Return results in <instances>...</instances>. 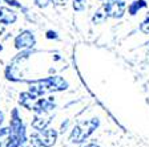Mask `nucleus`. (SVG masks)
Instances as JSON below:
<instances>
[{"label": "nucleus", "instance_id": "nucleus-1", "mask_svg": "<svg viewBox=\"0 0 149 147\" xmlns=\"http://www.w3.org/2000/svg\"><path fill=\"white\" fill-rule=\"evenodd\" d=\"M67 86H68V84L64 81V78L56 76V77H49V78L36 81V82L31 84L29 93H32L33 95H41V94H45V93L64 90L67 89Z\"/></svg>", "mask_w": 149, "mask_h": 147}, {"label": "nucleus", "instance_id": "nucleus-2", "mask_svg": "<svg viewBox=\"0 0 149 147\" xmlns=\"http://www.w3.org/2000/svg\"><path fill=\"white\" fill-rule=\"evenodd\" d=\"M97 126H99L97 119H88L77 123L74 126V129L72 130L69 139H71V142H74V143H81L96 130Z\"/></svg>", "mask_w": 149, "mask_h": 147}, {"label": "nucleus", "instance_id": "nucleus-3", "mask_svg": "<svg viewBox=\"0 0 149 147\" xmlns=\"http://www.w3.org/2000/svg\"><path fill=\"white\" fill-rule=\"evenodd\" d=\"M107 11L108 17H113V19H120L124 16L125 11H127V4L124 0H113L108 4H104Z\"/></svg>", "mask_w": 149, "mask_h": 147}, {"label": "nucleus", "instance_id": "nucleus-4", "mask_svg": "<svg viewBox=\"0 0 149 147\" xmlns=\"http://www.w3.org/2000/svg\"><path fill=\"white\" fill-rule=\"evenodd\" d=\"M35 45V36L31 31H23L15 39V46L17 49H28Z\"/></svg>", "mask_w": 149, "mask_h": 147}, {"label": "nucleus", "instance_id": "nucleus-5", "mask_svg": "<svg viewBox=\"0 0 149 147\" xmlns=\"http://www.w3.org/2000/svg\"><path fill=\"white\" fill-rule=\"evenodd\" d=\"M52 117L48 114V111H41V113H36V117H35L33 122H32V127L39 131L44 130L48 126V123L51 122Z\"/></svg>", "mask_w": 149, "mask_h": 147}, {"label": "nucleus", "instance_id": "nucleus-6", "mask_svg": "<svg viewBox=\"0 0 149 147\" xmlns=\"http://www.w3.org/2000/svg\"><path fill=\"white\" fill-rule=\"evenodd\" d=\"M16 16L15 11L8 7H0V23L3 25H9V24H13L16 21Z\"/></svg>", "mask_w": 149, "mask_h": 147}, {"label": "nucleus", "instance_id": "nucleus-7", "mask_svg": "<svg viewBox=\"0 0 149 147\" xmlns=\"http://www.w3.org/2000/svg\"><path fill=\"white\" fill-rule=\"evenodd\" d=\"M39 138H40V142L44 147H51L52 144H55L56 138H57V133L53 129H48L43 134H39Z\"/></svg>", "mask_w": 149, "mask_h": 147}, {"label": "nucleus", "instance_id": "nucleus-8", "mask_svg": "<svg viewBox=\"0 0 149 147\" xmlns=\"http://www.w3.org/2000/svg\"><path fill=\"white\" fill-rule=\"evenodd\" d=\"M146 6H148V3H146L145 0H133V1H132V3L127 7L128 13H129V15H132V16H134L136 13H139L140 9L145 8Z\"/></svg>", "mask_w": 149, "mask_h": 147}, {"label": "nucleus", "instance_id": "nucleus-9", "mask_svg": "<svg viewBox=\"0 0 149 147\" xmlns=\"http://www.w3.org/2000/svg\"><path fill=\"white\" fill-rule=\"evenodd\" d=\"M107 17H108V15H107L105 7L102 4L96 12H95V15H93V17H92V21L95 23V24H101V23H104L107 20Z\"/></svg>", "mask_w": 149, "mask_h": 147}, {"label": "nucleus", "instance_id": "nucleus-10", "mask_svg": "<svg viewBox=\"0 0 149 147\" xmlns=\"http://www.w3.org/2000/svg\"><path fill=\"white\" fill-rule=\"evenodd\" d=\"M22 147H44L40 142L39 135H31L29 139H25L22 143Z\"/></svg>", "mask_w": 149, "mask_h": 147}, {"label": "nucleus", "instance_id": "nucleus-11", "mask_svg": "<svg viewBox=\"0 0 149 147\" xmlns=\"http://www.w3.org/2000/svg\"><path fill=\"white\" fill-rule=\"evenodd\" d=\"M72 6H73L74 11L81 12V11H84V8H85V0H73V1H72Z\"/></svg>", "mask_w": 149, "mask_h": 147}, {"label": "nucleus", "instance_id": "nucleus-12", "mask_svg": "<svg viewBox=\"0 0 149 147\" xmlns=\"http://www.w3.org/2000/svg\"><path fill=\"white\" fill-rule=\"evenodd\" d=\"M140 31L145 35H149V13L146 15V19L141 23V25H140Z\"/></svg>", "mask_w": 149, "mask_h": 147}, {"label": "nucleus", "instance_id": "nucleus-13", "mask_svg": "<svg viewBox=\"0 0 149 147\" xmlns=\"http://www.w3.org/2000/svg\"><path fill=\"white\" fill-rule=\"evenodd\" d=\"M33 1H35V4H36L39 8H45V7L49 4L51 0H33Z\"/></svg>", "mask_w": 149, "mask_h": 147}, {"label": "nucleus", "instance_id": "nucleus-14", "mask_svg": "<svg viewBox=\"0 0 149 147\" xmlns=\"http://www.w3.org/2000/svg\"><path fill=\"white\" fill-rule=\"evenodd\" d=\"M51 1H52L55 6H57V7H63V6H65V4H67V1H68V0H51Z\"/></svg>", "mask_w": 149, "mask_h": 147}, {"label": "nucleus", "instance_id": "nucleus-15", "mask_svg": "<svg viewBox=\"0 0 149 147\" xmlns=\"http://www.w3.org/2000/svg\"><path fill=\"white\" fill-rule=\"evenodd\" d=\"M56 37H57L56 32H53V31H48V32H47V39H56Z\"/></svg>", "mask_w": 149, "mask_h": 147}, {"label": "nucleus", "instance_id": "nucleus-16", "mask_svg": "<svg viewBox=\"0 0 149 147\" xmlns=\"http://www.w3.org/2000/svg\"><path fill=\"white\" fill-rule=\"evenodd\" d=\"M101 4H108V3H111V1H113V0H99Z\"/></svg>", "mask_w": 149, "mask_h": 147}, {"label": "nucleus", "instance_id": "nucleus-17", "mask_svg": "<svg viewBox=\"0 0 149 147\" xmlns=\"http://www.w3.org/2000/svg\"><path fill=\"white\" fill-rule=\"evenodd\" d=\"M3 33H4V27H3V24L0 23V36H1Z\"/></svg>", "mask_w": 149, "mask_h": 147}, {"label": "nucleus", "instance_id": "nucleus-18", "mask_svg": "<svg viewBox=\"0 0 149 147\" xmlns=\"http://www.w3.org/2000/svg\"><path fill=\"white\" fill-rule=\"evenodd\" d=\"M3 118H4V115H3V113L0 111V126H1V123H3Z\"/></svg>", "mask_w": 149, "mask_h": 147}, {"label": "nucleus", "instance_id": "nucleus-19", "mask_svg": "<svg viewBox=\"0 0 149 147\" xmlns=\"http://www.w3.org/2000/svg\"><path fill=\"white\" fill-rule=\"evenodd\" d=\"M85 147H99V146H97V144H88V146H85Z\"/></svg>", "mask_w": 149, "mask_h": 147}, {"label": "nucleus", "instance_id": "nucleus-20", "mask_svg": "<svg viewBox=\"0 0 149 147\" xmlns=\"http://www.w3.org/2000/svg\"><path fill=\"white\" fill-rule=\"evenodd\" d=\"M1 49H3V48H1V45H0V50H1Z\"/></svg>", "mask_w": 149, "mask_h": 147}, {"label": "nucleus", "instance_id": "nucleus-21", "mask_svg": "<svg viewBox=\"0 0 149 147\" xmlns=\"http://www.w3.org/2000/svg\"><path fill=\"white\" fill-rule=\"evenodd\" d=\"M0 147H1V146H0Z\"/></svg>", "mask_w": 149, "mask_h": 147}]
</instances>
